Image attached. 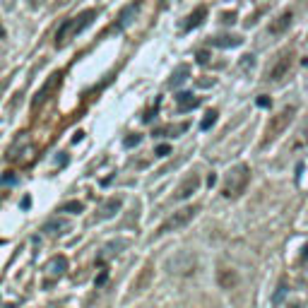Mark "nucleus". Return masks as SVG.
Instances as JSON below:
<instances>
[{"label": "nucleus", "instance_id": "nucleus-23", "mask_svg": "<svg viewBox=\"0 0 308 308\" xmlns=\"http://www.w3.org/2000/svg\"><path fill=\"white\" fill-rule=\"evenodd\" d=\"M215 121H217V111H207V113H205V118H202V130H207V128H210V125H215Z\"/></svg>", "mask_w": 308, "mask_h": 308}, {"label": "nucleus", "instance_id": "nucleus-20", "mask_svg": "<svg viewBox=\"0 0 308 308\" xmlns=\"http://www.w3.org/2000/svg\"><path fill=\"white\" fill-rule=\"evenodd\" d=\"M188 72H190V67L188 65H178L174 75H171V80H169V87H178L183 80H188Z\"/></svg>", "mask_w": 308, "mask_h": 308}, {"label": "nucleus", "instance_id": "nucleus-30", "mask_svg": "<svg viewBox=\"0 0 308 308\" xmlns=\"http://www.w3.org/2000/svg\"><path fill=\"white\" fill-rule=\"evenodd\" d=\"M222 17H224V19H222V22H234V17H236V14H234V12H231V14H222Z\"/></svg>", "mask_w": 308, "mask_h": 308}, {"label": "nucleus", "instance_id": "nucleus-15", "mask_svg": "<svg viewBox=\"0 0 308 308\" xmlns=\"http://www.w3.org/2000/svg\"><path fill=\"white\" fill-rule=\"evenodd\" d=\"M198 104H200V99L193 96V94H188V92H181L178 96H176V106H178V111H190V108H195Z\"/></svg>", "mask_w": 308, "mask_h": 308}, {"label": "nucleus", "instance_id": "nucleus-17", "mask_svg": "<svg viewBox=\"0 0 308 308\" xmlns=\"http://www.w3.org/2000/svg\"><path fill=\"white\" fill-rule=\"evenodd\" d=\"M308 147V121L296 130L294 142H292V149H306Z\"/></svg>", "mask_w": 308, "mask_h": 308}, {"label": "nucleus", "instance_id": "nucleus-7", "mask_svg": "<svg viewBox=\"0 0 308 308\" xmlns=\"http://www.w3.org/2000/svg\"><path fill=\"white\" fill-rule=\"evenodd\" d=\"M60 82H63V72H53V75L48 77V82H46V84L41 87L39 92H36L34 101H31V108H34V111H39V108L43 106V104H46L51 96H53V92L58 89V87H60Z\"/></svg>", "mask_w": 308, "mask_h": 308}, {"label": "nucleus", "instance_id": "nucleus-5", "mask_svg": "<svg viewBox=\"0 0 308 308\" xmlns=\"http://www.w3.org/2000/svg\"><path fill=\"white\" fill-rule=\"evenodd\" d=\"M166 268H169L171 275L186 277V275H193V272H195V268H198V258H195V253H190V251H178L176 255L169 258Z\"/></svg>", "mask_w": 308, "mask_h": 308}, {"label": "nucleus", "instance_id": "nucleus-19", "mask_svg": "<svg viewBox=\"0 0 308 308\" xmlns=\"http://www.w3.org/2000/svg\"><path fill=\"white\" fill-rule=\"evenodd\" d=\"M241 36H229V34H222V36H217V39H212V43L215 46H219V48H229V46H241Z\"/></svg>", "mask_w": 308, "mask_h": 308}, {"label": "nucleus", "instance_id": "nucleus-24", "mask_svg": "<svg viewBox=\"0 0 308 308\" xmlns=\"http://www.w3.org/2000/svg\"><path fill=\"white\" fill-rule=\"evenodd\" d=\"M63 212L77 215V212H82V202H67V205H63Z\"/></svg>", "mask_w": 308, "mask_h": 308}, {"label": "nucleus", "instance_id": "nucleus-13", "mask_svg": "<svg viewBox=\"0 0 308 308\" xmlns=\"http://www.w3.org/2000/svg\"><path fill=\"white\" fill-rule=\"evenodd\" d=\"M43 234H48V236H63L65 231H70V222L67 219H48L43 227H41Z\"/></svg>", "mask_w": 308, "mask_h": 308}, {"label": "nucleus", "instance_id": "nucleus-14", "mask_svg": "<svg viewBox=\"0 0 308 308\" xmlns=\"http://www.w3.org/2000/svg\"><path fill=\"white\" fill-rule=\"evenodd\" d=\"M205 17H207V7L200 5V7H195L193 12L186 17V22H183V29H193V27H200L202 22H205Z\"/></svg>", "mask_w": 308, "mask_h": 308}, {"label": "nucleus", "instance_id": "nucleus-9", "mask_svg": "<svg viewBox=\"0 0 308 308\" xmlns=\"http://www.w3.org/2000/svg\"><path fill=\"white\" fill-rule=\"evenodd\" d=\"M46 277H48V282H55L58 277H63L67 270V258L65 255H53L48 263H46Z\"/></svg>", "mask_w": 308, "mask_h": 308}, {"label": "nucleus", "instance_id": "nucleus-12", "mask_svg": "<svg viewBox=\"0 0 308 308\" xmlns=\"http://www.w3.org/2000/svg\"><path fill=\"white\" fill-rule=\"evenodd\" d=\"M217 284H219V289H234L236 284H239V275H236V270L234 268H227V265H222V268L217 270Z\"/></svg>", "mask_w": 308, "mask_h": 308}, {"label": "nucleus", "instance_id": "nucleus-18", "mask_svg": "<svg viewBox=\"0 0 308 308\" xmlns=\"http://www.w3.org/2000/svg\"><path fill=\"white\" fill-rule=\"evenodd\" d=\"M128 246H130V241H128V239H118V241L108 243V246H104V253H101V258H111V255L121 253L123 248H128Z\"/></svg>", "mask_w": 308, "mask_h": 308}, {"label": "nucleus", "instance_id": "nucleus-32", "mask_svg": "<svg viewBox=\"0 0 308 308\" xmlns=\"http://www.w3.org/2000/svg\"><path fill=\"white\" fill-rule=\"evenodd\" d=\"M67 2H72V0H58V5H67Z\"/></svg>", "mask_w": 308, "mask_h": 308}, {"label": "nucleus", "instance_id": "nucleus-28", "mask_svg": "<svg viewBox=\"0 0 308 308\" xmlns=\"http://www.w3.org/2000/svg\"><path fill=\"white\" fill-rule=\"evenodd\" d=\"M198 63H207V51H200V53H198Z\"/></svg>", "mask_w": 308, "mask_h": 308}, {"label": "nucleus", "instance_id": "nucleus-2", "mask_svg": "<svg viewBox=\"0 0 308 308\" xmlns=\"http://www.w3.org/2000/svg\"><path fill=\"white\" fill-rule=\"evenodd\" d=\"M248 181H251V169H248L246 164H236L227 174V178H224L222 195H224V198H239L243 190H246Z\"/></svg>", "mask_w": 308, "mask_h": 308}, {"label": "nucleus", "instance_id": "nucleus-8", "mask_svg": "<svg viewBox=\"0 0 308 308\" xmlns=\"http://www.w3.org/2000/svg\"><path fill=\"white\" fill-rule=\"evenodd\" d=\"M152 280H154V263H145V265H142V270H140V275H137V277H135V282H133V292H135V294L147 292L149 284H152Z\"/></svg>", "mask_w": 308, "mask_h": 308}, {"label": "nucleus", "instance_id": "nucleus-6", "mask_svg": "<svg viewBox=\"0 0 308 308\" xmlns=\"http://www.w3.org/2000/svg\"><path fill=\"white\" fill-rule=\"evenodd\" d=\"M200 212V207L198 205H193V207H183V210H178V212H174V215L169 217L164 224H161L159 229H157V234L154 236H164V234H171V231H178L181 227H186L188 222L193 219V217Z\"/></svg>", "mask_w": 308, "mask_h": 308}, {"label": "nucleus", "instance_id": "nucleus-22", "mask_svg": "<svg viewBox=\"0 0 308 308\" xmlns=\"http://www.w3.org/2000/svg\"><path fill=\"white\" fill-rule=\"evenodd\" d=\"M135 12H137V2H135V5H128V7H125V10L121 12V17H118V19H121V22H118V27H125V24L133 19Z\"/></svg>", "mask_w": 308, "mask_h": 308}, {"label": "nucleus", "instance_id": "nucleus-4", "mask_svg": "<svg viewBox=\"0 0 308 308\" xmlns=\"http://www.w3.org/2000/svg\"><path fill=\"white\" fill-rule=\"evenodd\" d=\"M296 116V106H284L282 111H277L272 118H270L268 128H265V137H263V147L270 145V142H275L277 137H280L287 128H289V123L294 121Z\"/></svg>", "mask_w": 308, "mask_h": 308}, {"label": "nucleus", "instance_id": "nucleus-21", "mask_svg": "<svg viewBox=\"0 0 308 308\" xmlns=\"http://www.w3.org/2000/svg\"><path fill=\"white\" fill-rule=\"evenodd\" d=\"M186 128H188V123H181V125H174V128L169 125V128H159V130H154V135H157V137H161V135H169V137H174V135L183 133Z\"/></svg>", "mask_w": 308, "mask_h": 308}, {"label": "nucleus", "instance_id": "nucleus-27", "mask_svg": "<svg viewBox=\"0 0 308 308\" xmlns=\"http://www.w3.org/2000/svg\"><path fill=\"white\" fill-rule=\"evenodd\" d=\"M253 67V55H243V67Z\"/></svg>", "mask_w": 308, "mask_h": 308}, {"label": "nucleus", "instance_id": "nucleus-34", "mask_svg": "<svg viewBox=\"0 0 308 308\" xmlns=\"http://www.w3.org/2000/svg\"><path fill=\"white\" fill-rule=\"evenodd\" d=\"M2 308H14V306H2Z\"/></svg>", "mask_w": 308, "mask_h": 308}, {"label": "nucleus", "instance_id": "nucleus-16", "mask_svg": "<svg viewBox=\"0 0 308 308\" xmlns=\"http://www.w3.org/2000/svg\"><path fill=\"white\" fill-rule=\"evenodd\" d=\"M121 202H123L121 198H111V200L99 210V217H96V219H108V217H113L118 210H121Z\"/></svg>", "mask_w": 308, "mask_h": 308}, {"label": "nucleus", "instance_id": "nucleus-33", "mask_svg": "<svg viewBox=\"0 0 308 308\" xmlns=\"http://www.w3.org/2000/svg\"><path fill=\"white\" fill-rule=\"evenodd\" d=\"M289 308H304V306H301V304H292V306H289Z\"/></svg>", "mask_w": 308, "mask_h": 308}, {"label": "nucleus", "instance_id": "nucleus-1", "mask_svg": "<svg viewBox=\"0 0 308 308\" xmlns=\"http://www.w3.org/2000/svg\"><path fill=\"white\" fill-rule=\"evenodd\" d=\"M94 17H96V10H84V12H80L77 17H70V19H65V22L58 27V31H55V46H58V48L67 46L70 41L80 34L82 29H87L89 24H92Z\"/></svg>", "mask_w": 308, "mask_h": 308}, {"label": "nucleus", "instance_id": "nucleus-25", "mask_svg": "<svg viewBox=\"0 0 308 308\" xmlns=\"http://www.w3.org/2000/svg\"><path fill=\"white\" fill-rule=\"evenodd\" d=\"M137 142H140V135H133V137L125 140V147H133V145H137Z\"/></svg>", "mask_w": 308, "mask_h": 308}, {"label": "nucleus", "instance_id": "nucleus-29", "mask_svg": "<svg viewBox=\"0 0 308 308\" xmlns=\"http://www.w3.org/2000/svg\"><path fill=\"white\" fill-rule=\"evenodd\" d=\"M7 82H10V77H5V80H0V94L5 92V87H7Z\"/></svg>", "mask_w": 308, "mask_h": 308}, {"label": "nucleus", "instance_id": "nucleus-31", "mask_svg": "<svg viewBox=\"0 0 308 308\" xmlns=\"http://www.w3.org/2000/svg\"><path fill=\"white\" fill-rule=\"evenodd\" d=\"M29 5H31V7H39V5H43V0H27Z\"/></svg>", "mask_w": 308, "mask_h": 308}, {"label": "nucleus", "instance_id": "nucleus-10", "mask_svg": "<svg viewBox=\"0 0 308 308\" xmlns=\"http://www.w3.org/2000/svg\"><path fill=\"white\" fill-rule=\"evenodd\" d=\"M198 188H200V176H198V174L186 176V178H183V183L176 188V200H186V198H190Z\"/></svg>", "mask_w": 308, "mask_h": 308}, {"label": "nucleus", "instance_id": "nucleus-11", "mask_svg": "<svg viewBox=\"0 0 308 308\" xmlns=\"http://www.w3.org/2000/svg\"><path fill=\"white\" fill-rule=\"evenodd\" d=\"M292 19H294V14H292V10H284V12H280L272 22H270L268 31L270 34H275V36H280V34H284L287 29L292 27Z\"/></svg>", "mask_w": 308, "mask_h": 308}, {"label": "nucleus", "instance_id": "nucleus-3", "mask_svg": "<svg viewBox=\"0 0 308 308\" xmlns=\"http://www.w3.org/2000/svg\"><path fill=\"white\" fill-rule=\"evenodd\" d=\"M294 48H282L280 53L275 55V60L265 70V80L268 82H282L284 77H289L292 67H294Z\"/></svg>", "mask_w": 308, "mask_h": 308}, {"label": "nucleus", "instance_id": "nucleus-26", "mask_svg": "<svg viewBox=\"0 0 308 308\" xmlns=\"http://www.w3.org/2000/svg\"><path fill=\"white\" fill-rule=\"evenodd\" d=\"M169 152H171V149L166 147V145H159V147H157V157H166Z\"/></svg>", "mask_w": 308, "mask_h": 308}]
</instances>
